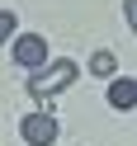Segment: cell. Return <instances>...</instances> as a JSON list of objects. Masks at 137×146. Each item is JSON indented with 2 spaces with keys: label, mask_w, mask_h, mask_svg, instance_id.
Wrapping results in <instances>:
<instances>
[{
  "label": "cell",
  "mask_w": 137,
  "mask_h": 146,
  "mask_svg": "<svg viewBox=\"0 0 137 146\" xmlns=\"http://www.w3.org/2000/svg\"><path fill=\"white\" fill-rule=\"evenodd\" d=\"M123 10H128V24H132V33H137V0H123Z\"/></svg>",
  "instance_id": "obj_7"
},
{
  "label": "cell",
  "mask_w": 137,
  "mask_h": 146,
  "mask_svg": "<svg viewBox=\"0 0 137 146\" xmlns=\"http://www.w3.org/2000/svg\"><path fill=\"white\" fill-rule=\"evenodd\" d=\"M14 61L29 66V71L47 66V38H38V33H19V38H14Z\"/></svg>",
  "instance_id": "obj_2"
},
{
  "label": "cell",
  "mask_w": 137,
  "mask_h": 146,
  "mask_svg": "<svg viewBox=\"0 0 137 146\" xmlns=\"http://www.w3.org/2000/svg\"><path fill=\"white\" fill-rule=\"evenodd\" d=\"M109 104H114L118 113H128V108H137V80H132V76H118L114 85H109Z\"/></svg>",
  "instance_id": "obj_4"
},
{
  "label": "cell",
  "mask_w": 137,
  "mask_h": 146,
  "mask_svg": "<svg viewBox=\"0 0 137 146\" xmlns=\"http://www.w3.org/2000/svg\"><path fill=\"white\" fill-rule=\"evenodd\" d=\"M71 80H76V61H52L47 71H38V76L29 80V94L33 99H52L57 90H66Z\"/></svg>",
  "instance_id": "obj_1"
},
{
  "label": "cell",
  "mask_w": 137,
  "mask_h": 146,
  "mask_svg": "<svg viewBox=\"0 0 137 146\" xmlns=\"http://www.w3.org/2000/svg\"><path fill=\"white\" fill-rule=\"evenodd\" d=\"M19 132H24L29 146H52V141H57V118H52V113H29L19 123Z\"/></svg>",
  "instance_id": "obj_3"
},
{
  "label": "cell",
  "mask_w": 137,
  "mask_h": 146,
  "mask_svg": "<svg viewBox=\"0 0 137 146\" xmlns=\"http://www.w3.org/2000/svg\"><path fill=\"white\" fill-rule=\"evenodd\" d=\"M14 24H19V19H14V10H0V42L14 38Z\"/></svg>",
  "instance_id": "obj_6"
},
{
  "label": "cell",
  "mask_w": 137,
  "mask_h": 146,
  "mask_svg": "<svg viewBox=\"0 0 137 146\" xmlns=\"http://www.w3.org/2000/svg\"><path fill=\"white\" fill-rule=\"evenodd\" d=\"M114 52H95V57H90V71H95V76H114Z\"/></svg>",
  "instance_id": "obj_5"
}]
</instances>
